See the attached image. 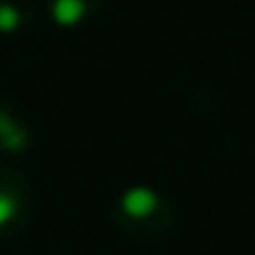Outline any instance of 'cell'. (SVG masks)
Instances as JSON below:
<instances>
[{
  "instance_id": "cell-2",
  "label": "cell",
  "mask_w": 255,
  "mask_h": 255,
  "mask_svg": "<svg viewBox=\"0 0 255 255\" xmlns=\"http://www.w3.org/2000/svg\"><path fill=\"white\" fill-rule=\"evenodd\" d=\"M33 19V0H0V33H22Z\"/></svg>"
},
{
  "instance_id": "cell-3",
  "label": "cell",
  "mask_w": 255,
  "mask_h": 255,
  "mask_svg": "<svg viewBox=\"0 0 255 255\" xmlns=\"http://www.w3.org/2000/svg\"><path fill=\"white\" fill-rule=\"evenodd\" d=\"M124 211H127L129 217H148L156 211V206H159V198H156L151 189L145 187H137V189H129L127 195H124Z\"/></svg>"
},
{
  "instance_id": "cell-4",
  "label": "cell",
  "mask_w": 255,
  "mask_h": 255,
  "mask_svg": "<svg viewBox=\"0 0 255 255\" xmlns=\"http://www.w3.org/2000/svg\"><path fill=\"white\" fill-rule=\"evenodd\" d=\"M0 140H3V145L11 148V151L28 145V132H25V127L11 116V110H6V107H0Z\"/></svg>"
},
{
  "instance_id": "cell-1",
  "label": "cell",
  "mask_w": 255,
  "mask_h": 255,
  "mask_svg": "<svg viewBox=\"0 0 255 255\" xmlns=\"http://www.w3.org/2000/svg\"><path fill=\"white\" fill-rule=\"evenodd\" d=\"M105 0H44V11L58 28H80L99 14Z\"/></svg>"
}]
</instances>
